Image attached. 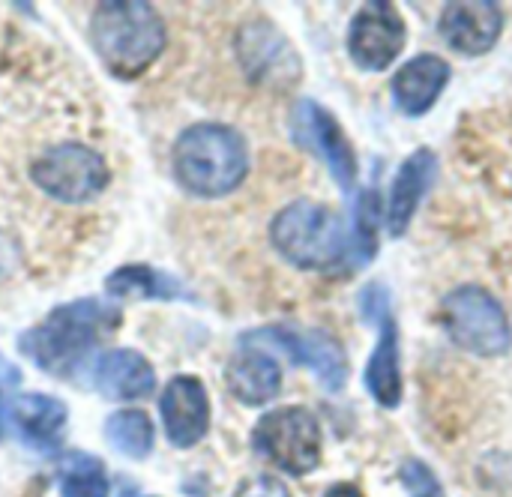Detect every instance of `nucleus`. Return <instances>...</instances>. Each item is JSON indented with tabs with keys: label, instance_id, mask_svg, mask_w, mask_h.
<instances>
[{
	"label": "nucleus",
	"instance_id": "nucleus-1",
	"mask_svg": "<svg viewBox=\"0 0 512 497\" xmlns=\"http://www.w3.org/2000/svg\"><path fill=\"white\" fill-rule=\"evenodd\" d=\"M120 309L102 300H75L57 306L42 324L18 336V351L54 378H72L87 354L114 330H120Z\"/></svg>",
	"mask_w": 512,
	"mask_h": 497
},
{
	"label": "nucleus",
	"instance_id": "nucleus-2",
	"mask_svg": "<svg viewBox=\"0 0 512 497\" xmlns=\"http://www.w3.org/2000/svg\"><path fill=\"white\" fill-rule=\"evenodd\" d=\"M90 42L111 75L138 78L165 51L168 30L150 3L108 0L93 9Z\"/></svg>",
	"mask_w": 512,
	"mask_h": 497
},
{
	"label": "nucleus",
	"instance_id": "nucleus-3",
	"mask_svg": "<svg viewBox=\"0 0 512 497\" xmlns=\"http://www.w3.org/2000/svg\"><path fill=\"white\" fill-rule=\"evenodd\" d=\"M174 177L198 198H225L249 174L246 138L225 123H195L174 144Z\"/></svg>",
	"mask_w": 512,
	"mask_h": 497
},
{
	"label": "nucleus",
	"instance_id": "nucleus-4",
	"mask_svg": "<svg viewBox=\"0 0 512 497\" xmlns=\"http://www.w3.org/2000/svg\"><path fill=\"white\" fill-rule=\"evenodd\" d=\"M273 249L297 270H327L339 264L351 246V234L339 213L315 201H294L270 225Z\"/></svg>",
	"mask_w": 512,
	"mask_h": 497
},
{
	"label": "nucleus",
	"instance_id": "nucleus-5",
	"mask_svg": "<svg viewBox=\"0 0 512 497\" xmlns=\"http://www.w3.org/2000/svg\"><path fill=\"white\" fill-rule=\"evenodd\" d=\"M441 324L453 345L477 357H501L512 345V327L495 294L480 285H459L441 300Z\"/></svg>",
	"mask_w": 512,
	"mask_h": 497
},
{
	"label": "nucleus",
	"instance_id": "nucleus-6",
	"mask_svg": "<svg viewBox=\"0 0 512 497\" xmlns=\"http://www.w3.org/2000/svg\"><path fill=\"white\" fill-rule=\"evenodd\" d=\"M252 447L261 459L291 477H309L324 456V438L318 417L303 405H285L258 420L252 429Z\"/></svg>",
	"mask_w": 512,
	"mask_h": 497
},
{
	"label": "nucleus",
	"instance_id": "nucleus-7",
	"mask_svg": "<svg viewBox=\"0 0 512 497\" xmlns=\"http://www.w3.org/2000/svg\"><path fill=\"white\" fill-rule=\"evenodd\" d=\"M30 180L60 204H87L108 186L111 171L93 147L63 141L30 162Z\"/></svg>",
	"mask_w": 512,
	"mask_h": 497
},
{
	"label": "nucleus",
	"instance_id": "nucleus-8",
	"mask_svg": "<svg viewBox=\"0 0 512 497\" xmlns=\"http://www.w3.org/2000/svg\"><path fill=\"white\" fill-rule=\"evenodd\" d=\"M291 138L315 153L333 174L342 192H351L357 186V153L348 141L342 123L315 99H300L291 111Z\"/></svg>",
	"mask_w": 512,
	"mask_h": 497
},
{
	"label": "nucleus",
	"instance_id": "nucleus-9",
	"mask_svg": "<svg viewBox=\"0 0 512 497\" xmlns=\"http://www.w3.org/2000/svg\"><path fill=\"white\" fill-rule=\"evenodd\" d=\"M237 60L246 78L261 87L288 90L294 81H300V54L267 18H252L240 27Z\"/></svg>",
	"mask_w": 512,
	"mask_h": 497
},
{
	"label": "nucleus",
	"instance_id": "nucleus-10",
	"mask_svg": "<svg viewBox=\"0 0 512 497\" xmlns=\"http://www.w3.org/2000/svg\"><path fill=\"white\" fill-rule=\"evenodd\" d=\"M240 342H267L270 348L285 351L294 363L315 372V378L330 390L339 393L348 384V360L339 339L321 330H294V327H261L255 333H246Z\"/></svg>",
	"mask_w": 512,
	"mask_h": 497
},
{
	"label": "nucleus",
	"instance_id": "nucleus-11",
	"mask_svg": "<svg viewBox=\"0 0 512 497\" xmlns=\"http://www.w3.org/2000/svg\"><path fill=\"white\" fill-rule=\"evenodd\" d=\"M408 30L402 12L387 3L375 0L360 6L348 27V54L363 72H384L405 48Z\"/></svg>",
	"mask_w": 512,
	"mask_h": 497
},
{
	"label": "nucleus",
	"instance_id": "nucleus-12",
	"mask_svg": "<svg viewBox=\"0 0 512 497\" xmlns=\"http://www.w3.org/2000/svg\"><path fill=\"white\" fill-rule=\"evenodd\" d=\"M438 30L453 51L480 57L498 45L504 33V9L492 0H456L441 9Z\"/></svg>",
	"mask_w": 512,
	"mask_h": 497
},
{
	"label": "nucleus",
	"instance_id": "nucleus-13",
	"mask_svg": "<svg viewBox=\"0 0 512 497\" xmlns=\"http://www.w3.org/2000/svg\"><path fill=\"white\" fill-rule=\"evenodd\" d=\"M159 414L165 423V435L174 447H195L210 429V399L204 384L195 375L171 378L159 399Z\"/></svg>",
	"mask_w": 512,
	"mask_h": 497
},
{
	"label": "nucleus",
	"instance_id": "nucleus-14",
	"mask_svg": "<svg viewBox=\"0 0 512 497\" xmlns=\"http://www.w3.org/2000/svg\"><path fill=\"white\" fill-rule=\"evenodd\" d=\"M93 390L111 402H138L156 390V372L150 360L132 348L105 351L90 369Z\"/></svg>",
	"mask_w": 512,
	"mask_h": 497
},
{
	"label": "nucleus",
	"instance_id": "nucleus-15",
	"mask_svg": "<svg viewBox=\"0 0 512 497\" xmlns=\"http://www.w3.org/2000/svg\"><path fill=\"white\" fill-rule=\"evenodd\" d=\"M435 177H438V156L429 147L414 150L399 165V171H396V177L390 183L387 210H384L387 213V228H390L393 237H402L411 228V222H414L426 192L432 189Z\"/></svg>",
	"mask_w": 512,
	"mask_h": 497
},
{
	"label": "nucleus",
	"instance_id": "nucleus-16",
	"mask_svg": "<svg viewBox=\"0 0 512 497\" xmlns=\"http://www.w3.org/2000/svg\"><path fill=\"white\" fill-rule=\"evenodd\" d=\"M450 81V63L438 54H417L393 75V102L408 117H420L435 108Z\"/></svg>",
	"mask_w": 512,
	"mask_h": 497
},
{
	"label": "nucleus",
	"instance_id": "nucleus-17",
	"mask_svg": "<svg viewBox=\"0 0 512 497\" xmlns=\"http://www.w3.org/2000/svg\"><path fill=\"white\" fill-rule=\"evenodd\" d=\"M225 384L240 405L261 408L282 390V369L264 348H243L225 366Z\"/></svg>",
	"mask_w": 512,
	"mask_h": 497
},
{
	"label": "nucleus",
	"instance_id": "nucleus-18",
	"mask_svg": "<svg viewBox=\"0 0 512 497\" xmlns=\"http://www.w3.org/2000/svg\"><path fill=\"white\" fill-rule=\"evenodd\" d=\"M69 411L60 399L27 393L9 405V423H15L18 435L36 450H54L63 441Z\"/></svg>",
	"mask_w": 512,
	"mask_h": 497
},
{
	"label": "nucleus",
	"instance_id": "nucleus-19",
	"mask_svg": "<svg viewBox=\"0 0 512 497\" xmlns=\"http://www.w3.org/2000/svg\"><path fill=\"white\" fill-rule=\"evenodd\" d=\"M378 324V345L366 363V390L381 408H399L402 402V366H399V327L387 312Z\"/></svg>",
	"mask_w": 512,
	"mask_h": 497
},
{
	"label": "nucleus",
	"instance_id": "nucleus-20",
	"mask_svg": "<svg viewBox=\"0 0 512 497\" xmlns=\"http://www.w3.org/2000/svg\"><path fill=\"white\" fill-rule=\"evenodd\" d=\"M105 291L117 300H177L186 297L174 276H165L147 264H126L105 279Z\"/></svg>",
	"mask_w": 512,
	"mask_h": 497
},
{
	"label": "nucleus",
	"instance_id": "nucleus-21",
	"mask_svg": "<svg viewBox=\"0 0 512 497\" xmlns=\"http://www.w3.org/2000/svg\"><path fill=\"white\" fill-rule=\"evenodd\" d=\"M105 441L126 459H147L153 450V423L144 411L126 408L105 420Z\"/></svg>",
	"mask_w": 512,
	"mask_h": 497
},
{
	"label": "nucleus",
	"instance_id": "nucleus-22",
	"mask_svg": "<svg viewBox=\"0 0 512 497\" xmlns=\"http://www.w3.org/2000/svg\"><path fill=\"white\" fill-rule=\"evenodd\" d=\"M60 495L63 497H108V474L105 465L81 450H69L60 465Z\"/></svg>",
	"mask_w": 512,
	"mask_h": 497
},
{
	"label": "nucleus",
	"instance_id": "nucleus-23",
	"mask_svg": "<svg viewBox=\"0 0 512 497\" xmlns=\"http://www.w3.org/2000/svg\"><path fill=\"white\" fill-rule=\"evenodd\" d=\"M378 192L369 189L363 192L360 204H357V225H354V234H351V246L357 252L360 261H372L375 258V249H378V240H375V231H378Z\"/></svg>",
	"mask_w": 512,
	"mask_h": 497
},
{
	"label": "nucleus",
	"instance_id": "nucleus-24",
	"mask_svg": "<svg viewBox=\"0 0 512 497\" xmlns=\"http://www.w3.org/2000/svg\"><path fill=\"white\" fill-rule=\"evenodd\" d=\"M399 483L411 497H444V486L435 471L420 459H405L399 468Z\"/></svg>",
	"mask_w": 512,
	"mask_h": 497
},
{
	"label": "nucleus",
	"instance_id": "nucleus-25",
	"mask_svg": "<svg viewBox=\"0 0 512 497\" xmlns=\"http://www.w3.org/2000/svg\"><path fill=\"white\" fill-rule=\"evenodd\" d=\"M234 497H291V489L282 480H276L270 474H261V477H252V480H243L237 486Z\"/></svg>",
	"mask_w": 512,
	"mask_h": 497
},
{
	"label": "nucleus",
	"instance_id": "nucleus-26",
	"mask_svg": "<svg viewBox=\"0 0 512 497\" xmlns=\"http://www.w3.org/2000/svg\"><path fill=\"white\" fill-rule=\"evenodd\" d=\"M18 384H21L18 366H12L6 357H0V387H18Z\"/></svg>",
	"mask_w": 512,
	"mask_h": 497
},
{
	"label": "nucleus",
	"instance_id": "nucleus-27",
	"mask_svg": "<svg viewBox=\"0 0 512 497\" xmlns=\"http://www.w3.org/2000/svg\"><path fill=\"white\" fill-rule=\"evenodd\" d=\"M324 497H366L354 483H336V486H330Z\"/></svg>",
	"mask_w": 512,
	"mask_h": 497
},
{
	"label": "nucleus",
	"instance_id": "nucleus-28",
	"mask_svg": "<svg viewBox=\"0 0 512 497\" xmlns=\"http://www.w3.org/2000/svg\"><path fill=\"white\" fill-rule=\"evenodd\" d=\"M6 420H9V408H6L3 399H0V441H3V435H6Z\"/></svg>",
	"mask_w": 512,
	"mask_h": 497
}]
</instances>
